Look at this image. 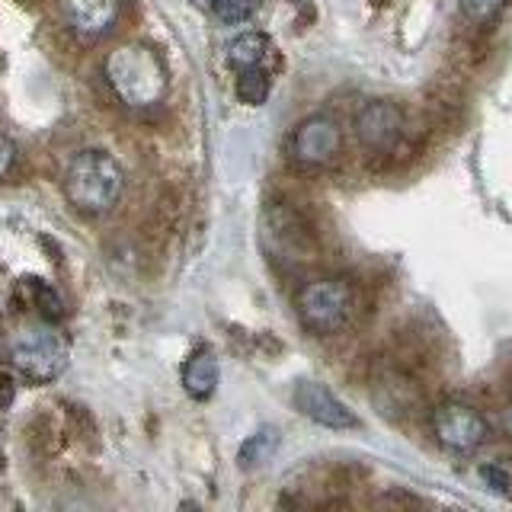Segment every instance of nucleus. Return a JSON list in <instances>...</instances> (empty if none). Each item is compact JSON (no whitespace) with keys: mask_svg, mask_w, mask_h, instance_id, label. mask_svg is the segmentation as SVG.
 Masks as SVG:
<instances>
[{"mask_svg":"<svg viewBox=\"0 0 512 512\" xmlns=\"http://www.w3.org/2000/svg\"><path fill=\"white\" fill-rule=\"evenodd\" d=\"M106 84L119 96V103L128 109H151L164 103L170 77L167 64L151 45L144 42H125L112 48L103 61Z\"/></svg>","mask_w":512,"mask_h":512,"instance_id":"nucleus-1","label":"nucleus"},{"mask_svg":"<svg viewBox=\"0 0 512 512\" xmlns=\"http://www.w3.org/2000/svg\"><path fill=\"white\" fill-rule=\"evenodd\" d=\"M125 189V170L116 157L100 148H87L71 157L64 170V199L80 215H106L116 208Z\"/></svg>","mask_w":512,"mask_h":512,"instance_id":"nucleus-2","label":"nucleus"},{"mask_svg":"<svg viewBox=\"0 0 512 512\" xmlns=\"http://www.w3.org/2000/svg\"><path fill=\"white\" fill-rule=\"evenodd\" d=\"M352 288L336 276L308 279L295 295V311L304 330L314 336L340 333L352 317Z\"/></svg>","mask_w":512,"mask_h":512,"instance_id":"nucleus-3","label":"nucleus"},{"mask_svg":"<svg viewBox=\"0 0 512 512\" xmlns=\"http://www.w3.org/2000/svg\"><path fill=\"white\" fill-rule=\"evenodd\" d=\"M71 359L68 340L52 327H32L23 330L10 343V365L16 375H23L32 384H52L64 375Z\"/></svg>","mask_w":512,"mask_h":512,"instance_id":"nucleus-4","label":"nucleus"},{"mask_svg":"<svg viewBox=\"0 0 512 512\" xmlns=\"http://www.w3.org/2000/svg\"><path fill=\"white\" fill-rule=\"evenodd\" d=\"M263 244L266 250L282 263H304L314 260L317 253V237L311 231L308 218H304L298 208L285 205V202H272L263 212Z\"/></svg>","mask_w":512,"mask_h":512,"instance_id":"nucleus-5","label":"nucleus"},{"mask_svg":"<svg viewBox=\"0 0 512 512\" xmlns=\"http://www.w3.org/2000/svg\"><path fill=\"white\" fill-rule=\"evenodd\" d=\"M429 432L445 452H455V455H471L490 442L487 416L474 410L471 404H461V400H442V404L432 407Z\"/></svg>","mask_w":512,"mask_h":512,"instance_id":"nucleus-6","label":"nucleus"},{"mask_svg":"<svg viewBox=\"0 0 512 512\" xmlns=\"http://www.w3.org/2000/svg\"><path fill=\"white\" fill-rule=\"evenodd\" d=\"M288 154L301 167V170H327L333 167L343 154V125L336 122L327 112H314V116H304L292 141H288Z\"/></svg>","mask_w":512,"mask_h":512,"instance_id":"nucleus-7","label":"nucleus"},{"mask_svg":"<svg viewBox=\"0 0 512 512\" xmlns=\"http://www.w3.org/2000/svg\"><path fill=\"white\" fill-rule=\"evenodd\" d=\"M404 128V109L391 100H368L352 119V132L368 154H391L404 138Z\"/></svg>","mask_w":512,"mask_h":512,"instance_id":"nucleus-8","label":"nucleus"},{"mask_svg":"<svg viewBox=\"0 0 512 512\" xmlns=\"http://www.w3.org/2000/svg\"><path fill=\"white\" fill-rule=\"evenodd\" d=\"M295 410L301 416H308L311 423L324 426V429H352L356 426V413H352L340 397H336L327 384L301 378L292 391Z\"/></svg>","mask_w":512,"mask_h":512,"instance_id":"nucleus-9","label":"nucleus"},{"mask_svg":"<svg viewBox=\"0 0 512 512\" xmlns=\"http://www.w3.org/2000/svg\"><path fill=\"white\" fill-rule=\"evenodd\" d=\"M119 0H64V20L80 42H96L119 20Z\"/></svg>","mask_w":512,"mask_h":512,"instance_id":"nucleus-10","label":"nucleus"},{"mask_svg":"<svg viewBox=\"0 0 512 512\" xmlns=\"http://www.w3.org/2000/svg\"><path fill=\"white\" fill-rule=\"evenodd\" d=\"M183 388L192 400H208L218 391V359L208 346H199L192 356L183 362Z\"/></svg>","mask_w":512,"mask_h":512,"instance_id":"nucleus-11","label":"nucleus"},{"mask_svg":"<svg viewBox=\"0 0 512 512\" xmlns=\"http://www.w3.org/2000/svg\"><path fill=\"white\" fill-rule=\"evenodd\" d=\"M269 55V39L263 32H244L228 45V64L234 71H247V68H260Z\"/></svg>","mask_w":512,"mask_h":512,"instance_id":"nucleus-12","label":"nucleus"},{"mask_svg":"<svg viewBox=\"0 0 512 512\" xmlns=\"http://www.w3.org/2000/svg\"><path fill=\"white\" fill-rule=\"evenodd\" d=\"M279 448V429H272V426H263L260 432H253V436L240 445V468L244 471H253V468H260V464H266L272 458V452Z\"/></svg>","mask_w":512,"mask_h":512,"instance_id":"nucleus-13","label":"nucleus"},{"mask_svg":"<svg viewBox=\"0 0 512 512\" xmlns=\"http://www.w3.org/2000/svg\"><path fill=\"white\" fill-rule=\"evenodd\" d=\"M269 90H272V77L263 68H247V71H237V100L247 103V106H263L269 100Z\"/></svg>","mask_w":512,"mask_h":512,"instance_id":"nucleus-14","label":"nucleus"},{"mask_svg":"<svg viewBox=\"0 0 512 512\" xmlns=\"http://www.w3.org/2000/svg\"><path fill=\"white\" fill-rule=\"evenodd\" d=\"M20 292L29 295V304H32V308H36L45 320H58V317H64V301H61V295H58L55 288L48 285L45 279H23Z\"/></svg>","mask_w":512,"mask_h":512,"instance_id":"nucleus-15","label":"nucleus"},{"mask_svg":"<svg viewBox=\"0 0 512 512\" xmlns=\"http://www.w3.org/2000/svg\"><path fill=\"white\" fill-rule=\"evenodd\" d=\"M208 7L224 26H240L256 13V0H208Z\"/></svg>","mask_w":512,"mask_h":512,"instance_id":"nucleus-16","label":"nucleus"},{"mask_svg":"<svg viewBox=\"0 0 512 512\" xmlns=\"http://www.w3.org/2000/svg\"><path fill=\"white\" fill-rule=\"evenodd\" d=\"M506 7V0H458V10L468 23L474 26H487L493 23L500 10Z\"/></svg>","mask_w":512,"mask_h":512,"instance_id":"nucleus-17","label":"nucleus"},{"mask_svg":"<svg viewBox=\"0 0 512 512\" xmlns=\"http://www.w3.org/2000/svg\"><path fill=\"white\" fill-rule=\"evenodd\" d=\"M16 167V144L7 138V135H0V180Z\"/></svg>","mask_w":512,"mask_h":512,"instance_id":"nucleus-18","label":"nucleus"},{"mask_svg":"<svg viewBox=\"0 0 512 512\" xmlns=\"http://www.w3.org/2000/svg\"><path fill=\"white\" fill-rule=\"evenodd\" d=\"M480 474H484L487 484L496 490V493H509V477L500 471V468H493V464H487V468H480Z\"/></svg>","mask_w":512,"mask_h":512,"instance_id":"nucleus-19","label":"nucleus"},{"mask_svg":"<svg viewBox=\"0 0 512 512\" xmlns=\"http://www.w3.org/2000/svg\"><path fill=\"white\" fill-rule=\"evenodd\" d=\"M13 400H16V381H13V375L0 372V410H7Z\"/></svg>","mask_w":512,"mask_h":512,"instance_id":"nucleus-20","label":"nucleus"},{"mask_svg":"<svg viewBox=\"0 0 512 512\" xmlns=\"http://www.w3.org/2000/svg\"><path fill=\"white\" fill-rule=\"evenodd\" d=\"M500 420H503V432H506V436L512 439V400H509V404H506V410H503V416H500Z\"/></svg>","mask_w":512,"mask_h":512,"instance_id":"nucleus-21","label":"nucleus"},{"mask_svg":"<svg viewBox=\"0 0 512 512\" xmlns=\"http://www.w3.org/2000/svg\"><path fill=\"white\" fill-rule=\"evenodd\" d=\"M0 333H4V327H0Z\"/></svg>","mask_w":512,"mask_h":512,"instance_id":"nucleus-22","label":"nucleus"}]
</instances>
